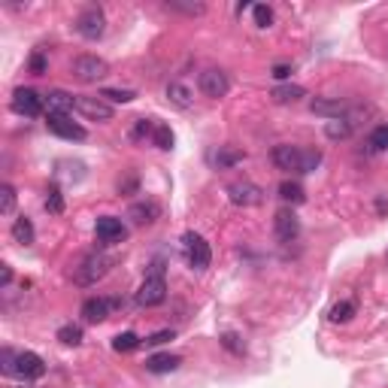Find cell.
Instances as JSON below:
<instances>
[{
  "instance_id": "obj_1",
  "label": "cell",
  "mask_w": 388,
  "mask_h": 388,
  "mask_svg": "<svg viewBox=\"0 0 388 388\" xmlns=\"http://www.w3.org/2000/svg\"><path fill=\"white\" fill-rule=\"evenodd\" d=\"M270 161L285 173H313L322 164V152L318 149H300L292 143H279L270 152Z\"/></svg>"
},
{
  "instance_id": "obj_2",
  "label": "cell",
  "mask_w": 388,
  "mask_h": 388,
  "mask_svg": "<svg viewBox=\"0 0 388 388\" xmlns=\"http://www.w3.org/2000/svg\"><path fill=\"white\" fill-rule=\"evenodd\" d=\"M182 252H185L188 267L197 270V273H203V270L210 267V261H212L210 243L203 240L201 234H194V231H185V234H182Z\"/></svg>"
},
{
  "instance_id": "obj_3",
  "label": "cell",
  "mask_w": 388,
  "mask_h": 388,
  "mask_svg": "<svg viewBox=\"0 0 388 388\" xmlns=\"http://www.w3.org/2000/svg\"><path fill=\"white\" fill-rule=\"evenodd\" d=\"M112 264H116V261H112V255H85V258H82V261H79V267H76V273H73V279H76V283H79V285H94L97 283V279H103L106 276V273H110V267H112Z\"/></svg>"
},
{
  "instance_id": "obj_4",
  "label": "cell",
  "mask_w": 388,
  "mask_h": 388,
  "mask_svg": "<svg viewBox=\"0 0 388 388\" xmlns=\"http://www.w3.org/2000/svg\"><path fill=\"white\" fill-rule=\"evenodd\" d=\"M197 88H201V94L210 97V101H222L227 91H231V79H227V73L218 70V67H207V70H201V76H197Z\"/></svg>"
},
{
  "instance_id": "obj_5",
  "label": "cell",
  "mask_w": 388,
  "mask_h": 388,
  "mask_svg": "<svg viewBox=\"0 0 388 388\" xmlns=\"http://www.w3.org/2000/svg\"><path fill=\"white\" fill-rule=\"evenodd\" d=\"M70 70H73V76L79 82L91 85V82H101L103 76L110 73V64H106L103 58H97V55H79V58H73Z\"/></svg>"
},
{
  "instance_id": "obj_6",
  "label": "cell",
  "mask_w": 388,
  "mask_h": 388,
  "mask_svg": "<svg viewBox=\"0 0 388 388\" xmlns=\"http://www.w3.org/2000/svg\"><path fill=\"white\" fill-rule=\"evenodd\" d=\"M10 106H12V112H19V116L37 119L45 110V97H40L34 88H15Z\"/></svg>"
},
{
  "instance_id": "obj_7",
  "label": "cell",
  "mask_w": 388,
  "mask_h": 388,
  "mask_svg": "<svg viewBox=\"0 0 388 388\" xmlns=\"http://www.w3.org/2000/svg\"><path fill=\"white\" fill-rule=\"evenodd\" d=\"M45 374V361L37 352H15L12 358V376L25 379V382H34Z\"/></svg>"
},
{
  "instance_id": "obj_8",
  "label": "cell",
  "mask_w": 388,
  "mask_h": 388,
  "mask_svg": "<svg viewBox=\"0 0 388 388\" xmlns=\"http://www.w3.org/2000/svg\"><path fill=\"white\" fill-rule=\"evenodd\" d=\"M76 30H79V37H85V40H101L106 34V15L97 10V6H88V10L79 12V19H76Z\"/></svg>"
},
{
  "instance_id": "obj_9",
  "label": "cell",
  "mask_w": 388,
  "mask_h": 388,
  "mask_svg": "<svg viewBox=\"0 0 388 388\" xmlns=\"http://www.w3.org/2000/svg\"><path fill=\"white\" fill-rule=\"evenodd\" d=\"M227 197H231L234 207H258V203L264 201V192L255 182L243 179V182H231V185H227Z\"/></svg>"
},
{
  "instance_id": "obj_10",
  "label": "cell",
  "mask_w": 388,
  "mask_h": 388,
  "mask_svg": "<svg viewBox=\"0 0 388 388\" xmlns=\"http://www.w3.org/2000/svg\"><path fill=\"white\" fill-rule=\"evenodd\" d=\"M164 300H167L164 276H146V283L136 288V303H140V307H161Z\"/></svg>"
},
{
  "instance_id": "obj_11",
  "label": "cell",
  "mask_w": 388,
  "mask_h": 388,
  "mask_svg": "<svg viewBox=\"0 0 388 388\" xmlns=\"http://www.w3.org/2000/svg\"><path fill=\"white\" fill-rule=\"evenodd\" d=\"M94 234H97V240H101V243H106V246L127 240V227L116 216H101V218H97V222H94Z\"/></svg>"
},
{
  "instance_id": "obj_12",
  "label": "cell",
  "mask_w": 388,
  "mask_h": 388,
  "mask_svg": "<svg viewBox=\"0 0 388 388\" xmlns=\"http://www.w3.org/2000/svg\"><path fill=\"white\" fill-rule=\"evenodd\" d=\"M76 112L88 121H112V106L103 97H76Z\"/></svg>"
},
{
  "instance_id": "obj_13",
  "label": "cell",
  "mask_w": 388,
  "mask_h": 388,
  "mask_svg": "<svg viewBox=\"0 0 388 388\" xmlns=\"http://www.w3.org/2000/svg\"><path fill=\"white\" fill-rule=\"evenodd\" d=\"M45 127H49L55 136H61V140H70V143L85 140V127L70 121V116H49L45 119Z\"/></svg>"
},
{
  "instance_id": "obj_14",
  "label": "cell",
  "mask_w": 388,
  "mask_h": 388,
  "mask_svg": "<svg viewBox=\"0 0 388 388\" xmlns=\"http://www.w3.org/2000/svg\"><path fill=\"white\" fill-rule=\"evenodd\" d=\"M273 231H276V240H283V243H292L294 237L300 234V222H298V216H294V210H279L276 216H273Z\"/></svg>"
},
{
  "instance_id": "obj_15",
  "label": "cell",
  "mask_w": 388,
  "mask_h": 388,
  "mask_svg": "<svg viewBox=\"0 0 388 388\" xmlns=\"http://www.w3.org/2000/svg\"><path fill=\"white\" fill-rule=\"evenodd\" d=\"M112 307H119V300L88 298L85 303H82L79 316H82V322H88V325H101V322H106V316H110V309H112Z\"/></svg>"
},
{
  "instance_id": "obj_16",
  "label": "cell",
  "mask_w": 388,
  "mask_h": 388,
  "mask_svg": "<svg viewBox=\"0 0 388 388\" xmlns=\"http://www.w3.org/2000/svg\"><path fill=\"white\" fill-rule=\"evenodd\" d=\"M127 216L134 218V225H155V222H158V216H161V203L152 201V197H143V201L131 203Z\"/></svg>"
},
{
  "instance_id": "obj_17",
  "label": "cell",
  "mask_w": 388,
  "mask_h": 388,
  "mask_svg": "<svg viewBox=\"0 0 388 388\" xmlns=\"http://www.w3.org/2000/svg\"><path fill=\"white\" fill-rule=\"evenodd\" d=\"M45 110H49V116H70L76 110V97L67 94V91H49L45 94Z\"/></svg>"
},
{
  "instance_id": "obj_18",
  "label": "cell",
  "mask_w": 388,
  "mask_h": 388,
  "mask_svg": "<svg viewBox=\"0 0 388 388\" xmlns=\"http://www.w3.org/2000/svg\"><path fill=\"white\" fill-rule=\"evenodd\" d=\"M182 358L179 355H170V352H158V355H149L146 358V370L149 374H173V370H179Z\"/></svg>"
},
{
  "instance_id": "obj_19",
  "label": "cell",
  "mask_w": 388,
  "mask_h": 388,
  "mask_svg": "<svg viewBox=\"0 0 388 388\" xmlns=\"http://www.w3.org/2000/svg\"><path fill=\"white\" fill-rule=\"evenodd\" d=\"M309 110H313L316 116L328 119V121L346 116V103H343V101H331V97H316V101L309 103Z\"/></svg>"
},
{
  "instance_id": "obj_20",
  "label": "cell",
  "mask_w": 388,
  "mask_h": 388,
  "mask_svg": "<svg viewBox=\"0 0 388 388\" xmlns=\"http://www.w3.org/2000/svg\"><path fill=\"white\" fill-rule=\"evenodd\" d=\"M167 101L176 106V110H188V106L194 103V94L185 82H170V85H167Z\"/></svg>"
},
{
  "instance_id": "obj_21",
  "label": "cell",
  "mask_w": 388,
  "mask_h": 388,
  "mask_svg": "<svg viewBox=\"0 0 388 388\" xmlns=\"http://www.w3.org/2000/svg\"><path fill=\"white\" fill-rule=\"evenodd\" d=\"M12 240L21 243V246H30V243L37 240V231H34V222H30L28 216H19L12 222Z\"/></svg>"
},
{
  "instance_id": "obj_22",
  "label": "cell",
  "mask_w": 388,
  "mask_h": 388,
  "mask_svg": "<svg viewBox=\"0 0 388 388\" xmlns=\"http://www.w3.org/2000/svg\"><path fill=\"white\" fill-rule=\"evenodd\" d=\"M270 97L276 103H298L300 97H307V88L303 85H276L270 91Z\"/></svg>"
},
{
  "instance_id": "obj_23",
  "label": "cell",
  "mask_w": 388,
  "mask_h": 388,
  "mask_svg": "<svg viewBox=\"0 0 388 388\" xmlns=\"http://www.w3.org/2000/svg\"><path fill=\"white\" fill-rule=\"evenodd\" d=\"M325 134H328V140H346V136L352 134V121H349L346 116L325 121Z\"/></svg>"
},
{
  "instance_id": "obj_24",
  "label": "cell",
  "mask_w": 388,
  "mask_h": 388,
  "mask_svg": "<svg viewBox=\"0 0 388 388\" xmlns=\"http://www.w3.org/2000/svg\"><path fill=\"white\" fill-rule=\"evenodd\" d=\"M140 343L143 340L136 337L134 331H125V334H116V337H112V349H116V352H134Z\"/></svg>"
},
{
  "instance_id": "obj_25",
  "label": "cell",
  "mask_w": 388,
  "mask_h": 388,
  "mask_svg": "<svg viewBox=\"0 0 388 388\" xmlns=\"http://www.w3.org/2000/svg\"><path fill=\"white\" fill-rule=\"evenodd\" d=\"M355 316V303L352 300H340L337 307H331V313H328V318L334 325H343V322H349V318Z\"/></svg>"
},
{
  "instance_id": "obj_26",
  "label": "cell",
  "mask_w": 388,
  "mask_h": 388,
  "mask_svg": "<svg viewBox=\"0 0 388 388\" xmlns=\"http://www.w3.org/2000/svg\"><path fill=\"white\" fill-rule=\"evenodd\" d=\"M367 146H370V152H388V125H379L370 131Z\"/></svg>"
},
{
  "instance_id": "obj_27",
  "label": "cell",
  "mask_w": 388,
  "mask_h": 388,
  "mask_svg": "<svg viewBox=\"0 0 388 388\" xmlns=\"http://www.w3.org/2000/svg\"><path fill=\"white\" fill-rule=\"evenodd\" d=\"M279 197H283L285 203H303V188L298 185V182L285 179L283 185H279Z\"/></svg>"
},
{
  "instance_id": "obj_28",
  "label": "cell",
  "mask_w": 388,
  "mask_h": 388,
  "mask_svg": "<svg viewBox=\"0 0 388 388\" xmlns=\"http://www.w3.org/2000/svg\"><path fill=\"white\" fill-rule=\"evenodd\" d=\"M152 143H155L158 149L170 152V149H173V131H170L167 125H161V121H158V125H155V134H152Z\"/></svg>"
},
{
  "instance_id": "obj_29",
  "label": "cell",
  "mask_w": 388,
  "mask_h": 388,
  "mask_svg": "<svg viewBox=\"0 0 388 388\" xmlns=\"http://www.w3.org/2000/svg\"><path fill=\"white\" fill-rule=\"evenodd\" d=\"M167 10L182 12V15H203L207 12V6L203 3H182V0H167Z\"/></svg>"
},
{
  "instance_id": "obj_30",
  "label": "cell",
  "mask_w": 388,
  "mask_h": 388,
  "mask_svg": "<svg viewBox=\"0 0 388 388\" xmlns=\"http://www.w3.org/2000/svg\"><path fill=\"white\" fill-rule=\"evenodd\" d=\"M58 340L64 346H79L82 343V328L79 325H64V328H58Z\"/></svg>"
},
{
  "instance_id": "obj_31",
  "label": "cell",
  "mask_w": 388,
  "mask_h": 388,
  "mask_svg": "<svg viewBox=\"0 0 388 388\" xmlns=\"http://www.w3.org/2000/svg\"><path fill=\"white\" fill-rule=\"evenodd\" d=\"M12 210H15V188L10 182H3V185H0V212H3V216H12Z\"/></svg>"
},
{
  "instance_id": "obj_32",
  "label": "cell",
  "mask_w": 388,
  "mask_h": 388,
  "mask_svg": "<svg viewBox=\"0 0 388 388\" xmlns=\"http://www.w3.org/2000/svg\"><path fill=\"white\" fill-rule=\"evenodd\" d=\"M101 97L103 101H110V103H131L136 94L134 91H127V88H103Z\"/></svg>"
},
{
  "instance_id": "obj_33",
  "label": "cell",
  "mask_w": 388,
  "mask_h": 388,
  "mask_svg": "<svg viewBox=\"0 0 388 388\" xmlns=\"http://www.w3.org/2000/svg\"><path fill=\"white\" fill-rule=\"evenodd\" d=\"M155 125L158 121L155 119H136V125H134V131H131V140H152V134H155Z\"/></svg>"
},
{
  "instance_id": "obj_34",
  "label": "cell",
  "mask_w": 388,
  "mask_h": 388,
  "mask_svg": "<svg viewBox=\"0 0 388 388\" xmlns=\"http://www.w3.org/2000/svg\"><path fill=\"white\" fill-rule=\"evenodd\" d=\"M218 343H222L231 355H243V352H246V343L240 340V334H222V337H218Z\"/></svg>"
},
{
  "instance_id": "obj_35",
  "label": "cell",
  "mask_w": 388,
  "mask_h": 388,
  "mask_svg": "<svg viewBox=\"0 0 388 388\" xmlns=\"http://www.w3.org/2000/svg\"><path fill=\"white\" fill-rule=\"evenodd\" d=\"M237 161H243V152L227 149V146L218 149V155H216V164L218 167H231V164H237Z\"/></svg>"
},
{
  "instance_id": "obj_36",
  "label": "cell",
  "mask_w": 388,
  "mask_h": 388,
  "mask_svg": "<svg viewBox=\"0 0 388 388\" xmlns=\"http://www.w3.org/2000/svg\"><path fill=\"white\" fill-rule=\"evenodd\" d=\"M45 210L49 212H64V194H61L55 185L45 192Z\"/></svg>"
},
{
  "instance_id": "obj_37",
  "label": "cell",
  "mask_w": 388,
  "mask_h": 388,
  "mask_svg": "<svg viewBox=\"0 0 388 388\" xmlns=\"http://www.w3.org/2000/svg\"><path fill=\"white\" fill-rule=\"evenodd\" d=\"M252 15H255V25L258 28H270L273 25V10H270V6L258 3V6H252Z\"/></svg>"
},
{
  "instance_id": "obj_38",
  "label": "cell",
  "mask_w": 388,
  "mask_h": 388,
  "mask_svg": "<svg viewBox=\"0 0 388 388\" xmlns=\"http://www.w3.org/2000/svg\"><path fill=\"white\" fill-rule=\"evenodd\" d=\"M45 67H49L45 55H43V52H34V55H30V73H34V76H43Z\"/></svg>"
},
{
  "instance_id": "obj_39",
  "label": "cell",
  "mask_w": 388,
  "mask_h": 388,
  "mask_svg": "<svg viewBox=\"0 0 388 388\" xmlns=\"http://www.w3.org/2000/svg\"><path fill=\"white\" fill-rule=\"evenodd\" d=\"M12 358H15L12 349H3V352H0V370H3V376H12Z\"/></svg>"
},
{
  "instance_id": "obj_40",
  "label": "cell",
  "mask_w": 388,
  "mask_h": 388,
  "mask_svg": "<svg viewBox=\"0 0 388 388\" xmlns=\"http://www.w3.org/2000/svg\"><path fill=\"white\" fill-rule=\"evenodd\" d=\"M176 334L173 331H158V334H152V337H146V346H164L167 340H173Z\"/></svg>"
},
{
  "instance_id": "obj_41",
  "label": "cell",
  "mask_w": 388,
  "mask_h": 388,
  "mask_svg": "<svg viewBox=\"0 0 388 388\" xmlns=\"http://www.w3.org/2000/svg\"><path fill=\"white\" fill-rule=\"evenodd\" d=\"M288 76H292V64H276L273 67V79L283 82V79H288Z\"/></svg>"
},
{
  "instance_id": "obj_42",
  "label": "cell",
  "mask_w": 388,
  "mask_h": 388,
  "mask_svg": "<svg viewBox=\"0 0 388 388\" xmlns=\"http://www.w3.org/2000/svg\"><path fill=\"white\" fill-rule=\"evenodd\" d=\"M0 283H3V285H10V283H12V270L6 267V264H0Z\"/></svg>"
}]
</instances>
